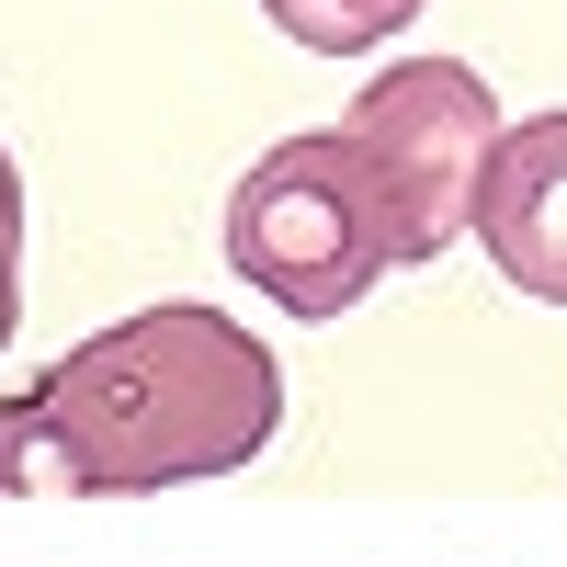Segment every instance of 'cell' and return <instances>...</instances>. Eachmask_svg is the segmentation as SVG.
Returning a JSON list of instances; mask_svg holds the SVG:
<instances>
[{
    "label": "cell",
    "mask_w": 567,
    "mask_h": 567,
    "mask_svg": "<svg viewBox=\"0 0 567 567\" xmlns=\"http://www.w3.org/2000/svg\"><path fill=\"white\" fill-rule=\"evenodd\" d=\"M284 432V363L227 307H136L0 398V499L239 477Z\"/></svg>",
    "instance_id": "1"
},
{
    "label": "cell",
    "mask_w": 567,
    "mask_h": 567,
    "mask_svg": "<svg viewBox=\"0 0 567 567\" xmlns=\"http://www.w3.org/2000/svg\"><path fill=\"white\" fill-rule=\"evenodd\" d=\"M227 272L284 318H341L386 272H409V205L352 125H307L261 148L227 194Z\"/></svg>",
    "instance_id": "2"
},
{
    "label": "cell",
    "mask_w": 567,
    "mask_h": 567,
    "mask_svg": "<svg viewBox=\"0 0 567 567\" xmlns=\"http://www.w3.org/2000/svg\"><path fill=\"white\" fill-rule=\"evenodd\" d=\"M341 125L374 148V171H386L398 205H409V272L432 250H454L465 239V205H477V159L499 136V91L465 58H398Z\"/></svg>",
    "instance_id": "3"
},
{
    "label": "cell",
    "mask_w": 567,
    "mask_h": 567,
    "mask_svg": "<svg viewBox=\"0 0 567 567\" xmlns=\"http://www.w3.org/2000/svg\"><path fill=\"white\" fill-rule=\"evenodd\" d=\"M465 227L534 307H567V114H499Z\"/></svg>",
    "instance_id": "4"
},
{
    "label": "cell",
    "mask_w": 567,
    "mask_h": 567,
    "mask_svg": "<svg viewBox=\"0 0 567 567\" xmlns=\"http://www.w3.org/2000/svg\"><path fill=\"white\" fill-rule=\"evenodd\" d=\"M261 12L307 45V58H363V45H386L398 23H420V0H261Z\"/></svg>",
    "instance_id": "5"
},
{
    "label": "cell",
    "mask_w": 567,
    "mask_h": 567,
    "mask_svg": "<svg viewBox=\"0 0 567 567\" xmlns=\"http://www.w3.org/2000/svg\"><path fill=\"white\" fill-rule=\"evenodd\" d=\"M12 329H23V171L0 148V352H12Z\"/></svg>",
    "instance_id": "6"
}]
</instances>
